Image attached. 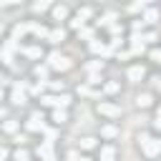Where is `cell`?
Wrapping results in <instances>:
<instances>
[{
	"instance_id": "12",
	"label": "cell",
	"mask_w": 161,
	"mask_h": 161,
	"mask_svg": "<svg viewBox=\"0 0 161 161\" xmlns=\"http://www.w3.org/2000/svg\"><path fill=\"white\" fill-rule=\"evenodd\" d=\"M116 158V148L113 146H103L101 148V161H113Z\"/></svg>"
},
{
	"instance_id": "13",
	"label": "cell",
	"mask_w": 161,
	"mask_h": 161,
	"mask_svg": "<svg viewBox=\"0 0 161 161\" xmlns=\"http://www.w3.org/2000/svg\"><path fill=\"white\" fill-rule=\"evenodd\" d=\"M63 38H65V30H63V28H55V30H50V35H48L50 43H60Z\"/></svg>"
},
{
	"instance_id": "20",
	"label": "cell",
	"mask_w": 161,
	"mask_h": 161,
	"mask_svg": "<svg viewBox=\"0 0 161 161\" xmlns=\"http://www.w3.org/2000/svg\"><path fill=\"white\" fill-rule=\"evenodd\" d=\"M113 20H116V13H106V15L98 20V25H108V28H111V25H113Z\"/></svg>"
},
{
	"instance_id": "7",
	"label": "cell",
	"mask_w": 161,
	"mask_h": 161,
	"mask_svg": "<svg viewBox=\"0 0 161 161\" xmlns=\"http://www.w3.org/2000/svg\"><path fill=\"white\" fill-rule=\"evenodd\" d=\"M98 113L108 116V118H116V116H121V108L113 106V103H98Z\"/></svg>"
},
{
	"instance_id": "1",
	"label": "cell",
	"mask_w": 161,
	"mask_h": 161,
	"mask_svg": "<svg viewBox=\"0 0 161 161\" xmlns=\"http://www.w3.org/2000/svg\"><path fill=\"white\" fill-rule=\"evenodd\" d=\"M40 106H50L53 111L55 108H65V106H70V96L68 93H60V96H40Z\"/></svg>"
},
{
	"instance_id": "30",
	"label": "cell",
	"mask_w": 161,
	"mask_h": 161,
	"mask_svg": "<svg viewBox=\"0 0 161 161\" xmlns=\"http://www.w3.org/2000/svg\"><path fill=\"white\" fill-rule=\"evenodd\" d=\"M128 10L131 13H138V10H146V3L141 0V3H133V5H128Z\"/></svg>"
},
{
	"instance_id": "26",
	"label": "cell",
	"mask_w": 161,
	"mask_h": 161,
	"mask_svg": "<svg viewBox=\"0 0 161 161\" xmlns=\"http://www.w3.org/2000/svg\"><path fill=\"white\" fill-rule=\"evenodd\" d=\"M3 128H5L8 133H15V131H18V121H5V123H3Z\"/></svg>"
},
{
	"instance_id": "23",
	"label": "cell",
	"mask_w": 161,
	"mask_h": 161,
	"mask_svg": "<svg viewBox=\"0 0 161 161\" xmlns=\"http://www.w3.org/2000/svg\"><path fill=\"white\" fill-rule=\"evenodd\" d=\"M101 133H103L106 138H113L118 131H116V126H103V128H101Z\"/></svg>"
},
{
	"instance_id": "38",
	"label": "cell",
	"mask_w": 161,
	"mask_h": 161,
	"mask_svg": "<svg viewBox=\"0 0 161 161\" xmlns=\"http://www.w3.org/2000/svg\"><path fill=\"white\" fill-rule=\"evenodd\" d=\"M153 40H156V33H146L143 35V43H153Z\"/></svg>"
},
{
	"instance_id": "31",
	"label": "cell",
	"mask_w": 161,
	"mask_h": 161,
	"mask_svg": "<svg viewBox=\"0 0 161 161\" xmlns=\"http://www.w3.org/2000/svg\"><path fill=\"white\" fill-rule=\"evenodd\" d=\"M35 75L38 78H45L48 75V65H35Z\"/></svg>"
},
{
	"instance_id": "47",
	"label": "cell",
	"mask_w": 161,
	"mask_h": 161,
	"mask_svg": "<svg viewBox=\"0 0 161 161\" xmlns=\"http://www.w3.org/2000/svg\"><path fill=\"white\" fill-rule=\"evenodd\" d=\"M0 101H3V88H0Z\"/></svg>"
},
{
	"instance_id": "16",
	"label": "cell",
	"mask_w": 161,
	"mask_h": 161,
	"mask_svg": "<svg viewBox=\"0 0 161 161\" xmlns=\"http://www.w3.org/2000/svg\"><path fill=\"white\" fill-rule=\"evenodd\" d=\"M65 15H68V8L65 5H55L53 8V18L55 20H65Z\"/></svg>"
},
{
	"instance_id": "11",
	"label": "cell",
	"mask_w": 161,
	"mask_h": 161,
	"mask_svg": "<svg viewBox=\"0 0 161 161\" xmlns=\"http://www.w3.org/2000/svg\"><path fill=\"white\" fill-rule=\"evenodd\" d=\"M28 25H30V30H33L38 38H48V35H50V30L43 28V25H38V23H28Z\"/></svg>"
},
{
	"instance_id": "4",
	"label": "cell",
	"mask_w": 161,
	"mask_h": 161,
	"mask_svg": "<svg viewBox=\"0 0 161 161\" xmlns=\"http://www.w3.org/2000/svg\"><path fill=\"white\" fill-rule=\"evenodd\" d=\"M25 128L28 131H45V121H43V113L40 111H35L28 121H25Z\"/></svg>"
},
{
	"instance_id": "34",
	"label": "cell",
	"mask_w": 161,
	"mask_h": 161,
	"mask_svg": "<svg viewBox=\"0 0 161 161\" xmlns=\"http://www.w3.org/2000/svg\"><path fill=\"white\" fill-rule=\"evenodd\" d=\"M15 158H18V161H25V158H28V151H25V148H18V151H15Z\"/></svg>"
},
{
	"instance_id": "3",
	"label": "cell",
	"mask_w": 161,
	"mask_h": 161,
	"mask_svg": "<svg viewBox=\"0 0 161 161\" xmlns=\"http://www.w3.org/2000/svg\"><path fill=\"white\" fill-rule=\"evenodd\" d=\"M25 91H28V83H25V80H18V83L13 86L10 101H13L15 106H23V103H25Z\"/></svg>"
},
{
	"instance_id": "21",
	"label": "cell",
	"mask_w": 161,
	"mask_h": 161,
	"mask_svg": "<svg viewBox=\"0 0 161 161\" xmlns=\"http://www.w3.org/2000/svg\"><path fill=\"white\" fill-rule=\"evenodd\" d=\"M91 15H93V10H91V8H80V10H78V15H75V18H78V20H83V23H86V20H88V18H91Z\"/></svg>"
},
{
	"instance_id": "28",
	"label": "cell",
	"mask_w": 161,
	"mask_h": 161,
	"mask_svg": "<svg viewBox=\"0 0 161 161\" xmlns=\"http://www.w3.org/2000/svg\"><path fill=\"white\" fill-rule=\"evenodd\" d=\"M78 35H80L83 40H93V30H91V28H83V30H78Z\"/></svg>"
},
{
	"instance_id": "51",
	"label": "cell",
	"mask_w": 161,
	"mask_h": 161,
	"mask_svg": "<svg viewBox=\"0 0 161 161\" xmlns=\"http://www.w3.org/2000/svg\"><path fill=\"white\" fill-rule=\"evenodd\" d=\"M158 63H161V60H158Z\"/></svg>"
},
{
	"instance_id": "42",
	"label": "cell",
	"mask_w": 161,
	"mask_h": 161,
	"mask_svg": "<svg viewBox=\"0 0 161 161\" xmlns=\"http://www.w3.org/2000/svg\"><path fill=\"white\" fill-rule=\"evenodd\" d=\"M5 156H8V148H3V146H0V161H3Z\"/></svg>"
},
{
	"instance_id": "49",
	"label": "cell",
	"mask_w": 161,
	"mask_h": 161,
	"mask_svg": "<svg viewBox=\"0 0 161 161\" xmlns=\"http://www.w3.org/2000/svg\"><path fill=\"white\" fill-rule=\"evenodd\" d=\"M0 33H3V23H0Z\"/></svg>"
},
{
	"instance_id": "22",
	"label": "cell",
	"mask_w": 161,
	"mask_h": 161,
	"mask_svg": "<svg viewBox=\"0 0 161 161\" xmlns=\"http://www.w3.org/2000/svg\"><path fill=\"white\" fill-rule=\"evenodd\" d=\"M86 68H88V70H91V73H98V70H101V68H103V60H91V63H88V65H86Z\"/></svg>"
},
{
	"instance_id": "35",
	"label": "cell",
	"mask_w": 161,
	"mask_h": 161,
	"mask_svg": "<svg viewBox=\"0 0 161 161\" xmlns=\"http://www.w3.org/2000/svg\"><path fill=\"white\" fill-rule=\"evenodd\" d=\"M88 83H91V86L101 83V75H98V73H91V75H88Z\"/></svg>"
},
{
	"instance_id": "14",
	"label": "cell",
	"mask_w": 161,
	"mask_h": 161,
	"mask_svg": "<svg viewBox=\"0 0 161 161\" xmlns=\"http://www.w3.org/2000/svg\"><path fill=\"white\" fill-rule=\"evenodd\" d=\"M20 53H23V55H28V58H40V48H38V45H28V48H20Z\"/></svg>"
},
{
	"instance_id": "6",
	"label": "cell",
	"mask_w": 161,
	"mask_h": 161,
	"mask_svg": "<svg viewBox=\"0 0 161 161\" xmlns=\"http://www.w3.org/2000/svg\"><path fill=\"white\" fill-rule=\"evenodd\" d=\"M91 53H96V55H103V58H111V55H113L111 45H103V43H98V40H91Z\"/></svg>"
},
{
	"instance_id": "48",
	"label": "cell",
	"mask_w": 161,
	"mask_h": 161,
	"mask_svg": "<svg viewBox=\"0 0 161 161\" xmlns=\"http://www.w3.org/2000/svg\"><path fill=\"white\" fill-rule=\"evenodd\" d=\"M156 86H158V91H161V80H158V83H156Z\"/></svg>"
},
{
	"instance_id": "36",
	"label": "cell",
	"mask_w": 161,
	"mask_h": 161,
	"mask_svg": "<svg viewBox=\"0 0 161 161\" xmlns=\"http://www.w3.org/2000/svg\"><path fill=\"white\" fill-rule=\"evenodd\" d=\"M148 55H151V60H156V63L161 60V50H158V48H153V50H151Z\"/></svg>"
},
{
	"instance_id": "2",
	"label": "cell",
	"mask_w": 161,
	"mask_h": 161,
	"mask_svg": "<svg viewBox=\"0 0 161 161\" xmlns=\"http://www.w3.org/2000/svg\"><path fill=\"white\" fill-rule=\"evenodd\" d=\"M70 60L68 58H63L60 53H50L48 55V68H55V70H70Z\"/></svg>"
},
{
	"instance_id": "37",
	"label": "cell",
	"mask_w": 161,
	"mask_h": 161,
	"mask_svg": "<svg viewBox=\"0 0 161 161\" xmlns=\"http://www.w3.org/2000/svg\"><path fill=\"white\" fill-rule=\"evenodd\" d=\"M53 91H63V80H53V83H48Z\"/></svg>"
},
{
	"instance_id": "10",
	"label": "cell",
	"mask_w": 161,
	"mask_h": 161,
	"mask_svg": "<svg viewBox=\"0 0 161 161\" xmlns=\"http://www.w3.org/2000/svg\"><path fill=\"white\" fill-rule=\"evenodd\" d=\"M143 75H146L143 65H131V68H128V80H133V83H136V80H141Z\"/></svg>"
},
{
	"instance_id": "33",
	"label": "cell",
	"mask_w": 161,
	"mask_h": 161,
	"mask_svg": "<svg viewBox=\"0 0 161 161\" xmlns=\"http://www.w3.org/2000/svg\"><path fill=\"white\" fill-rule=\"evenodd\" d=\"M78 91H80V96H96V91H93V88H88V86H80Z\"/></svg>"
},
{
	"instance_id": "24",
	"label": "cell",
	"mask_w": 161,
	"mask_h": 161,
	"mask_svg": "<svg viewBox=\"0 0 161 161\" xmlns=\"http://www.w3.org/2000/svg\"><path fill=\"white\" fill-rule=\"evenodd\" d=\"M48 8H50V3H48V0H40V3H35V5H33V10H35V13H43V10H48Z\"/></svg>"
},
{
	"instance_id": "18",
	"label": "cell",
	"mask_w": 161,
	"mask_h": 161,
	"mask_svg": "<svg viewBox=\"0 0 161 161\" xmlns=\"http://www.w3.org/2000/svg\"><path fill=\"white\" fill-rule=\"evenodd\" d=\"M53 121H55V123H63V121H68V113H65V108H55V111H53Z\"/></svg>"
},
{
	"instance_id": "25",
	"label": "cell",
	"mask_w": 161,
	"mask_h": 161,
	"mask_svg": "<svg viewBox=\"0 0 161 161\" xmlns=\"http://www.w3.org/2000/svg\"><path fill=\"white\" fill-rule=\"evenodd\" d=\"M103 91H106V93H118V83H116V80H108V83L103 86Z\"/></svg>"
},
{
	"instance_id": "19",
	"label": "cell",
	"mask_w": 161,
	"mask_h": 161,
	"mask_svg": "<svg viewBox=\"0 0 161 161\" xmlns=\"http://www.w3.org/2000/svg\"><path fill=\"white\" fill-rule=\"evenodd\" d=\"M30 30V25H15V30H13V40H18V38H23L25 33Z\"/></svg>"
},
{
	"instance_id": "15",
	"label": "cell",
	"mask_w": 161,
	"mask_h": 161,
	"mask_svg": "<svg viewBox=\"0 0 161 161\" xmlns=\"http://www.w3.org/2000/svg\"><path fill=\"white\" fill-rule=\"evenodd\" d=\"M151 103H153V101H151V96H148V93H141V96H136V106H138V108H148Z\"/></svg>"
},
{
	"instance_id": "50",
	"label": "cell",
	"mask_w": 161,
	"mask_h": 161,
	"mask_svg": "<svg viewBox=\"0 0 161 161\" xmlns=\"http://www.w3.org/2000/svg\"><path fill=\"white\" fill-rule=\"evenodd\" d=\"M25 161H30V158H25Z\"/></svg>"
},
{
	"instance_id": "9",
	"label": "cell",
	"mask_w": 161,
	"mask_h": 161,
	"mask_svg": "<svg viewBox=\"0 0 161 161\" xmlns=\"http://www.w3.org/2000/svg\"><path fill=\"white\" fill-rule=\"evenodd\" d=\"M143 50H146V45H143V35L133 33V35H131V53H133V55H141Z\"/></svg>"
},
{
	"instance_id": "44",
	"label": "cell",
	"mask_w": 161,
	"mask_h": 161,
	"mask_svg": "<svg viewBox=\"0 0 161 161\" xmlns=\"http://www.w3.org/2000/svg\"><path fill=\"white\" fill-rule=\"evenodd\" d=\"M3 116H5V108H0V118H3Z\"/></svg>"
},
{
	"instance_id": "27",
	"label": "cell",
	"mask_w": 161,
	"mask_h": 161,
	"mask_svg": "<svg viewBox=\"0 0 161 161\" xmlns=\"http://www.w3.org/2000/svg\"><path fill=\"white\" fill-rule=\"evenodd\" d=\"M80 146H83V148H96V138L86 136V138H80Z\"/></svg>"
},
{
	"instance_id": "39",
	"label": "cell",
	"mask_w": 161,
	"mask_h": 161,
	"mask_svg": "<svg viewBox=\"0 0 161 161\" xmlns=\"http://www.w3.org/2000/svg\"><path fill=\"white\" fill-rule=\"evenodd\" d=\"M121 43H123V40H121V38H113V40H111V50H116V48H118V45H121Z\"/></svg>"
},
{
	"instance_id": "17",
	"label": "cell",
	"mask_w": 161,
	"mask_h": 161,
	"mask_svg": "<svg viewBox=\"0 0 161 161\" xmlns=\"http://www.w3.org/2000/svg\"><path fill=\"white\" fill-rule=\"evenodd\" d=\"M156 20H158V10L156 8H148L143 13V23H156Z\"/></svg>"
},
{
	"instance_id": "8",
	"label": "cell",
	"mask_w": 161,
	"mask_h": 161,
	"mask_svg": "<svg viewBox=\"0 0 161 161\" xmlns=\"http://www.w3.org/2000/svg\"><path fill=\"white\" fill-rule=\"evenodd\" d=\"M141 148H143L146 156H156V153H161V141H158V138H148Z\"/></svg>"
},
{
	"instance_id": "41",
	"label": "cell",
	"mask_w": 161,
	"mask_h": 161,
	"mask_svg": "<svg viewBox=\"0 0 161 161\" xmlns=\"http://www.w3.org/2000/svg\"><path fill=\"white\" fill-rule=\"evenodd\" d=\"M148 138H151V136H148V133H141V136H138V143H141V146H143V143H146V141H148Z\"/></svg>"
},
{
	"instance_id": "5",
	"label": "cell",
	"mask_w": 161,
	"mask_h": 161,
	"mask_svg": "<svg viewBox=\"0 0 161 161\" xmlns=\"http://www.w3.org/2000/svg\"><path fill=\"white\" fill-rule=\"evenodd\" d=\"M38 156H40V161H55L53 141H43V143H40V148H38Z\"/></svg>"
},
{
	"instance_id": "43",
	"label": "cell",
	"mask_w": 161,
	"mask_h": 161,
	"mask_svg": "<svg viewBox=\"0 0 161 161\" xmlns=\"http://www.w3.org/2000/svg\"><path fill=\"white\" fill-rule=\"evenodd\" d=\"M153 126H156V128L161 131V118H158V116H156V121H153Z\"/></svg>"
},
{
	"instance_id": "29",
	"label": "cell",
	"mask_w": 161,
	"mask_h": 161,
	"mask_svg": "<svg viewBox=\"0 0 161 161\" xmlns=\"http://www.w3.org/2000/svg\"><path fill=\"white\" fill-rule=\"evenodd\" d=\"M45 88H48V83H45V80H40V83H35V86H33V88H30V91H33V93H38V96H40V93H43V91H45Z\"/></svg>"
},
{
	"instance_id": "32",
	"label": "cell",
	"mask_w": 161,
	"mask_h": 161,
	"mask_svg": "<svg viewBox=\"0 0 161 161\" xmlns=\"http://www.w3.org/2000/svg\"><path fill=\"white\" fill-rule=\"evenodd\" d=\"M108 30H111V35H113V38H118V33H123V28H121L118 23H113V25H111Z\"/></svg>"
},
{
	"instance_id": "46",
	"label": "cell",
	"mask_w": 161,
	"mask_h": 161,
	"mask_svg": "<svg viewBox=\"0 0 161 161\" xmlns=\"http://www.w3.org/2000/svg\"><path fill=\"white\" fill-rule=\"evenodd\" d=\"M80 161H91V158H88V156H83V158H80Z\"/></svg>"
},
{
	"instance_id": "45",
	"label": "cell",
	"mask_w": 161,
	"mask_h": 161,
	"mask_svg": "<svg viewBox=\"0 0 161 161\" xmlns=\"http://www.w3.org/2000/svg\"><path fill=\"white\" fill-rule=\"evenodd\" d=\"M156 116H158V118H161V106H158V111H156Z\"/></svg>"
},
{
	"instance_id": "40",
	"label": "cell",
	"mask_w": 161,
	"mask_h": 161,
	"mask_svg": "<svg viewBox=\"0 0 161 161\" xmlns=\"http://www.w3.org/2000/svg\"><path fill=\"white\" fill-rule=\"evenodd\" d=\"M141 28H143V20H136V23H133V33H138Z\"/></svg>"
}]
</instances>
